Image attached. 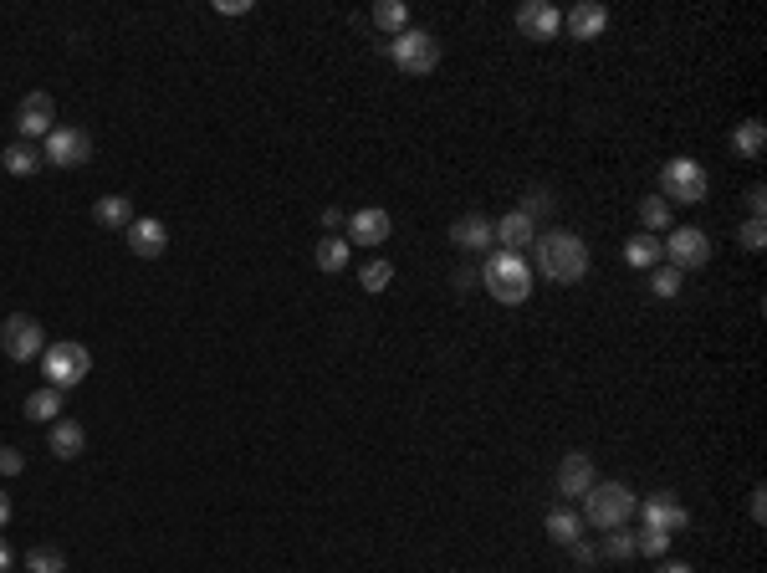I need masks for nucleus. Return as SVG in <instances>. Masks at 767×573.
I'll list each match as a JSON object with an SVG mask.
<instances>
[{
    "label": "nucleus",
    "instance_id": "1",
    "mask_svg": "<svg viewBox=\"0 0 767 573\" xmlns=\"http://www.w3.org/2000/svg\"><path fill=\"white\" fill-rule=\"evenodd\" d=\"M532 256H537V272L558 287H573V282L589 277V246L573 231H543L532 241Z\"/></svg>",
    "mask_w": 767,
    "mask_h": 573
},
{
    "label": "nucleus",
    "instance_id": "2",
    "mask_svg": "<svg viewBox=\"0 0 767 573\" xmlns=\"http://www.w3.org/2000/svg\"><path fill=\"white\" fill-rule=\"evenodd\" d=\"M640 497L624 487V481H594L589 492H583V522L599 527V533H609V527H624L629 517H635Z\"/></svg>",
    "mask_w": 767,
    "mask_h": 573
},
{
    "label": "nucleus",
    "instance_id": "3",
    "mask_svg": "<svg viewBox=\"0 0 767 573\" xmlns=\"http://www.w3.org/2000/svg\"><path fill=\"white\" fill-rule=\"evenodd\" d=\"M481 282H486V292L496 302H507V307H517V302L532 297V272H527V261L517 251H496L486 267H481Z\"/></svg>",
    "mask_w": 767,
    "mask_h": 573
},
{
    "label": "nucleus",
    "instance_id": "4",
    "mask_svg": "<svg viewBox=\"0 0 767 573\" xmlns=\"http://www.w3.org/2000/svg\"><path fill=\"white\" fill-rule=\"evenodd\" d=\"M389 57H394L399 72L425 77V72L440 67V41H435L430 31H420V26H404L399 36H389Z\"/></svg>",
    "mask_w": 767,
    "mask_h": 573
},
{
    "label": "nucleus",
    "instance_id": "5",
    "mask_svg": "<svg viewBox=\"0 0 767 573\" xmlns=\"http://www.w3.org/2000/svg\"><path fill=\"white\" fill-rule=\"evenodd\" d=\"M706 190H711V180H706V169H701L696 159H670V164L660 169V200H665L670 210H675V205H701Z\"/></svg>",
    "mask_w": 767,
    "mask_h": 573
},
{
    "label": "nucleus",
    "instance_id": "6",
    "mask_svg": "<svg viewBox=\"0 0 767 573\" xmlns=\"http://www.w3.org/2000/svg\"><path fill=\"white\" fill-rule=\"evenodd\" d=\"M41 369H47V384L52 389H72L87 379V369H93V354H87L82 343L62 338V343H47V354H41Z\"/></svg>",
    "mask_w": 767,
    "mask_h": 573
},
{
    "label": "nucleus",
    "instance_id": "7",
    "mask_svg": "<svg viewBox=\"0 0 767 573\" xmlns=\"http://www.w3.org/2000/svg\"><path fill=\"white\" fill-rule=\"evenodd\" d=\"M0 348H6V359L31 364V359L47 354V328H41V318H31V313H11L6 323H0Z\"/></svg>",
    "mask_w": 767,
    "mask_h": 573
},
{
    "label": "nucleus",
    "instance_id": "8",
    "mask_svg": "<svg viewBox=\"0 0 767 573\" xmlns=\"http://www.w3.org/2000/svg\"><path fill=\"white\" fill-rule=\"evenodd\" d=\"M706 261H711V236L706 231H696V226H675L670 231V241H665V267L696 272V267H706Z\"/></svg>",
    "mask_w": 767,
    "mask_h": 573
},
{
    "label": "nucleus",
    "instance_id": "9",
    "mask_svg": "<svg viewBox=\"0 0 767 573\" xmlns=\"http://www.w3.org/2000/svg\"><path fill=\"white\" fill-rule=\"evenodd\" d=\"M41 159L52 169H77L93 159V139L82 134V128H52L47 139H41Z\"/></svg>",
    "mask_w": 767,
    "mask_h": 573
},
{
    "label": "nucleus",
    "instance_id": "10",
    "mask_svg": "<svg viewBox=\"0 0 767 573\" xmlns=\"http://www.w3.org/2000/svg\"><path fill=\"white\" fill-rule=\"evenodd\" d=\"M16 128H21V144L47 139L52 128H57V103H52L47 93H26L21 108H16Z\"/></svg>",
    "mask_w": 767,
    "mask_h": 573
},
{
    "label": "nucleus",
    "instance_id": "11",
    "mask_svg": "<svg viewBox=\"0 0 767 573\" xmlns=\"http://www.w3.org/2000/svg\"><path fill=\"white\" fill-rule=\"evenodd\" d=\"M348 236V246H384L389 241V231H394V220H389V210L384 205H364V210H353L348 215V226H343Z\"/></svg>",
    "mask_w": 767,
    "mask_h": 573
},
{
    "label": "nucleus",
    "instance_id": "12",
    "mask_svg": "<svg viewBox=\"0 0 767 573\" xmlns=\"http://www.w3.org/2000/svg\"><path fill=\"white\" fill-rule=\"evenodd\" d=\"M640 517H645V527H660V533H686V527H691V512L681 507V497H675V492H655L650 502H640L635 507Z\"/></svg>",
    "mask_w": 767,
    "mask_h": 573
},
{
    "label": "nucleus",
    "instance_id": "13",
    "mask_svg": "<svg viewBox=\"0 0 767 573\" xmlns=\"http://www.w3.org/2000/svg\"><path fill=\"white\" fill-rule=\"evenodd\" d=\"M517 31L527 41H553L563 31V11L553 0H527V6H517Z\"/></svg>",
    "mask_w": 767,
    "mask_h": 573
},
{
    "label": "nucleus",
    "instance_id": "14",
    "mask_svg": "<svg viewBox=\"0 0 767 573\" xmlns=\"http://www.w3.org/2000/svg\"><path fill=\"white\" fill-rule=\"evenodd\" d=\"M164 246H169L164 220H154V215H133V226H128V251H133V256H144V261H154V256H164Z\"/></svg>",
    "mask_w": 767,
    "mask_h": 573
},
{
    "label": "nucleus",
    "instance_id": "15",
    "mask_svg": "<svg viewBox=\"0 0 767 573\" xmlns=\"http://www.w3.org/2000/svg\"><path fill=\"white\" fill-rule=\"evenodd\" d=\"M594 487V461L583 456V451H568L563 461H558V492L573 502V497H583Z\"/></svg>",
    "mask_w": 767,
    "mask_h": 573
},
{
    "label": "nucleus",
    "instance_id": "16",
    "mask_svg": "<svg viewBox=\"0 0 767 573\" xmlns=\"http://www.w3.org/2000/svg\"><path fill=\"white\" fill-rule=\"evenodd\" d=\"M491 241L502 246V251H517V256H522V251L537 241V231H532V215H522V210L502 215V220H496V226H491Z\"/></svg>",
    "mask_w": 767,
    "mask_h": 573
},
{
    "label": "nucleus",
    "instance_id": "17",
    "mask_svg": "<svg viewBox=\"0 0 767 573\" xmlns=\"http://www.w3.org/2000/svg\"><path fill=\"white\" fill-rule=\"evenodd\" d=\"M450 246L461 251H486L491 246V220L481 210H466L461 220H450Z\"/></svg>",
    "mask_w": 767,
    "mask_h": 573
},
{
    "label": "nucleus",
    "instance_id": "18",
    "mask_svg": "<svg viewBox=\"0 0 767 573\" xmlns=\"http://www.w3.org/2000/svg\"><path fill=\"white\" fill-rule=\"evenodd\" d=\"M563 26L573 31V41H594V36H604L609 11L599 6V0H583V6H573V11L563 16Z\"/></svg>",
    "mask_w": 767,
    "mask_h": 573
},
{
    "label": "nucleus",
    "instance_id": "19",
    "mask_svg": "<svg viewBox=\"0 0 767 573\" xmlns=\"http://www.w3.org/2000/svg\"><path fill=\"white\" fill-rule=\"evenodd\" d=\"M21 415L31 420V425H57L62 420V389H31L26 394V405H21Z\"/></svg>",
    "mask_w": 767,
    "mask_h": 573
},
{
    "label": "nucleus",
    "instance_id": "20",
    "mask_svg": "<svg viewBox=\"0 0 767 573\" xmlns=\"http://www.w3.org/2000/svg\"><path fill=\"white\" fill-rule=\"evenodd\" d=\"M47 451H52L57 461H77V456L87 451V430H82L77 420H57V425H52V440H47Z\"/></svg>",
    "mask_w": 767,
    "mask_h": 573
},
{
    "label": "nucleus",
    "instance_id": "21",
    "mask_svg": "<svg viewBox=\"0 0 767 573\" xmlns=\"http://www.w3.org/2000/svg\"><path fill=\"white\" fill-rule=\"evenodd\" d=\"M93 220H98L103 231H128L133 226V200L128 195H103L93 205Z\"/></svg>",
    "mask_w": 767,
    "mask_h": 573
},
{
    "label": "nucleus",
    "instance_id": "22",
    "mask_svg": "<svg viewBox=\"0 0 767 573\" xmlns=\"http://www.w3.org/2000/svg\"><path fill=\"white\" fill-rule=\"evenodd\" d=\"M732 149H737L742 159H762V149H767V123H762V118L737 123V128H732Z\"/></svg>",
    "mask_w": 767,
    "mask_h": 573
},
{
    "label": "nucleus",
    "instance_id": "23",
    "mask_svg": "<svg viewBox=\"0 0 767 573\" xmlns=\"http://www.w3.org/2000/svg\"><path fill=\"white\" fill-rule=\"evenodd\" d=\"M665 256V246H660V236H650V231H640V236H629L624 241V261L629 267H645V272H655V261Z\"/></svg>",
    "mask_w": 767,
    "mask_h": 573
},
{
    "label": "nucleus",
    "instance_id": "24",
    "mask_svg": "<svg viewBox=\"0 0 767 573\" xmlns=\"http://www.w3.org/2000/svg\"><path fill=\"white\" fill-rule=\"evenodd\" d=\"M0 169H6V174H16V180H26V174H36V169H41V149L16 139L6 154H0Z\"/></svg>",
    "mask_w": 767,
    "mask_h": 573
},
{
    "label": "nucleus",
    "instance_id": "25",
    "mask_svg": "<svg viewBox=\"0 0 767 573\" xmlns=\"http://www.w3.org/2000/svg\"><path fill=\"white\" fill-rule=\"evenodd\" d=\"M348 251H353V246H348L343 236H323V241H318V251H312V261H318V272L338 277V272L348 267Z\"/></svg>",
    "mask_w": 767,
    "mask_h": 573
},
{
    "label": "nucleus",
    "instance_id": "26",
    "mask_svg": "<svg viewBox=\"0 0 767 573\" xmlns=\"http://www.w3.org/2000/svg\"><path fill=\"white\" fill-rule=\"evenodd\" d=\"M548 538H553L558 548H573V543L583 538V517H578V512H568V507L548 512Z\"/></svg>",
    "mask_w": 767,
    "mask_h": 573
},
{
    "label": "nucleus",
    "instance_id": "27",
    "mask_svg": "<svg viewBox=\"0 0 767 573\" xmlns=\"http://www.w3.org/2000/svg\"><path fill=\"white\" fill-rule=\"evenodd\" d=\"M374 26L399 36L404 26H410V6H399V0H379V6H374Z\"/></svg>",
    "mask_w": 767,
    "mask_h": 573
},
{
    "label": "nucleus",
    "instance_id": "28",
    "mask_svg": "<svg viewBox=\"0 0 767 573\" xmlns=\"http://www.w3.org/2000/svg\"><path fill=\"white\" fill-rule=\"evenodd\" d=\"M599 553H604V558H614V563H629V558H635V533H624V527H609Z\"/></svg>",
    "mask_w": 767,
    "mask_h": 573
},
{
    "label": "nucleus",
    "instance_id": "29",
    "mask_svg": "<svg viewBox=\"0 0 767 573\" xmlns=\"http://www.w3.org/2000/svg\"><path fill=\"white\" fill-rule=\"evenodd\" d=\"M670 215H675V210H670L660 195H650V200L640 205V220H645V231H650V236H660V231L670 226Z\"/></svg>",
    "mask_w": 767,
    "mask_h": 573
},
{
    "label": "nucleus",
    "instance_id": "30",
    "mask_svg": "<svg viewBox=\"0 0 767 573\" xmlns=\"http://www.w3.org/2000/svg\"><path fill=\"white\" fill-rule=\"evenodd\" d=\"M389 282H394V261H364V272H358V287L384 292Z\"/></svg>",
    "mask_w": 767,
    "mask_h": 573
},
{
    "label": "nucleus",
    "instance_id": "31",
    "mask_svg": "<svg viewBox=\"0 0 767 573\" xmlns=\"http://www.w3.org/2000/svg\"><path fill=\"white\" fill-rule=\"evenodd\" d=\"M26 568H31V573H67V558H62L57 548H31V553H26Z\"/></svg>",
    "mask_w": 767,
    "mask_h": 573
},
{
    "label": "nucleus",
    "instance_id": "32",
    "mask_svg": "<svg viewBox=\"0 0 767 573\" xmlns=\"http://www.w3.org/2000/svg\"><path fill=\"white\" fill-rule=\"evenodd\" d=\"M665 548H670V533H660V527H645V533H635V553L665 558Z\"/></svg>",
    "mask_w": 767,
    "mask_h": 573
},
{
    "label": "nucleus",
    "instance_id": "33",
    "mask_svg": "<svg viewBox=\"0 0 767 573\" xmlns=\"http://www.w3.org/2000/svg\"><path fill=\"white\" fill-rule=\"evenodd\" d=\"M737 241H742V251H762V246H767V220H762V215H752L747 226L737 231Z\"/></svg>",
    "mask_w": 767,
    "mask_h": 573
},
{
    "label": "nucleus",
    "instance_id": "34",
    "mask_svg": "<svg viewBox=\"0 0 767 573\" xmlns=\"http://www.w3.org/2000/svg\"><path fill=\"white\" fill-rule=\"evenodd\" d=\"M650 292L670 302L675 292H681V272H675V267H655V277H650Z\"/></svg>",
    "mask_w": 767,
    "mask_h": 573
},
{
    "label": "nucleus",
    "instance_id": "35",
    "mask_svg": "<svg viewBox=\"0 0 767 573\" xmlns=\"http://www.w3.org/2000/svg\"><path fill=\"white\" fill-rule=\"evenodd\" d=\"M548 210H553V195H548V190H527L522 215H548Z\"/></svg>",
    "mask_w": 767,
    "mask_h": 573
},
{
    "label": "nucleus",
    "instance_id": "36",
    "mask_svg": "<svg viewBox=\"0 0 767 573\" xmlns=\"http://www.w3.org/2000/svg\"><path fill=\"white\" fill-rule=\"evenodd\" d=\"M26 471V456L11 451V446H0V476H21Z\"/></svg>",
    "mask_w": 767,
    "mask_h": 573
},
{
    "label": "nucleus",
    "instance_id": "37",
    "mask_svg": "<svg viewBox=\"0 0 767 573\" xmlns=\"http://www.w3.org/2000/svg\"><path fill=\"white\" fill-rule=\"evenodd\" d=\"M573 558H578V568H594V563H599V548H594L589 538H578V543H573Z\"/></svg>",
    "mask_w": 767,
    "mask_h": 573
},
{
    "label": "nucleus",
    "instance_id": "38",
    "mask_svg": "<svg viewBox=\"0 0 767 573\" xmlns=\"http://www.w3.org/2000/svg\"><path fill=\"white\" fill-rule=\"evenodd\" d=\"M318 220H323V231H328V236L348 226V215H343V210H333V205H323V215H318Z\"/></svg>",
    "mask_w": 767,
    "mask_h": 573
},
{
    "label": "nucleus",
    "instance_id": "39",
    "mask_svg": "<svg viewBox=\"0 0 767 573\" xmlns=\"http://www.w3.org/2000/svg\"><path fill=\"white\" fill-rule=\"evenodd\" d=\"M752 522H767V487H752Z\"/></svg>",
    "mask_w": 767,
    "mask_h": 573
},
{
    "label": "nucleus",
    "instance_id": "40",
    "mask_svg": "<svg viewBox=\"0 0 767 573\" xmlns=\"http://www.w3.org/2000/svg\"><path fill=\"white\" fill-rule=\"evenodd\" d=\"M747 210H752V215H762V210H767V190H762V185H752V190H747Z\"/></svg>",
    "mask_w": 767,
    "mask_h": 573
},
{
    "label": "nucleus",
    "instance_id": "41",
    "mask_svg": "<svg viewBox=\"0 0 767 573\" xmlns=\"http://www.w3.org/2000/svg\"><path fill=\"white\" fill-rule=\"evenodd\" d=\"M220 16H251V0H220Z\"/></svg>",
    "mask_w": 767,
    "mask_h": 573
},
{
    "label": "nucleus",
    "instance_id": "42",
    "mask_svg": "<svg viewBox=\"0 0 767 573\" xmlns=\"http://www.w3.org/2000/svg\"><path fill=\"white\" fill-rule=\"evenodd\" d=\"M476 282H481V272H471V267H461V272H456V292H471Z\"/></svg>",
    "mask_w": 767,
    "mask_h": 573
},
{
    "label": "nucleus",
    "instance_id": "43",
    "mask_svg": "<svg viewBox=\"0 0 767 573\" xmlns=\"http://www.w3.org/2000/svg\"><path fill=\"white\" fill-rule=\"evenodd\" d=\"M11 563H16V553H11V543L0 538V573H11Z\"/></svg>",
    "mask_w": 767,
    "mask_h": 573
},
{
    "label": "nucleus",
    "instance_id": "44",
    "mask_svg": "<svg viewBox=\"0 0 767 573\" xmlns=\"http://www.w3.org/2000/svg\"><path fill=\"white\" fill-rule=\"evenodd\" d=\"M11 512H16V507H11V497H6V492H0V527H6V522H11Z\"/></svg>",
    "mask_w": 767,
    "mask_h": 573
},
{
    "label": "nucleus",
    "instance_id": "45",
    "mask_svg": "<svg viewBox=\"0 0 767 573\" xmlns=\"http://www.w3.org/2000/svg\"><path fill=\"white\" fill-rule=\"evenodd\" d=\"M655 573H691V563H675V558H670V563H660Z\"/></svg>",
    "mask_w": 767,
    "mask_h": 573
}]
</instances>
